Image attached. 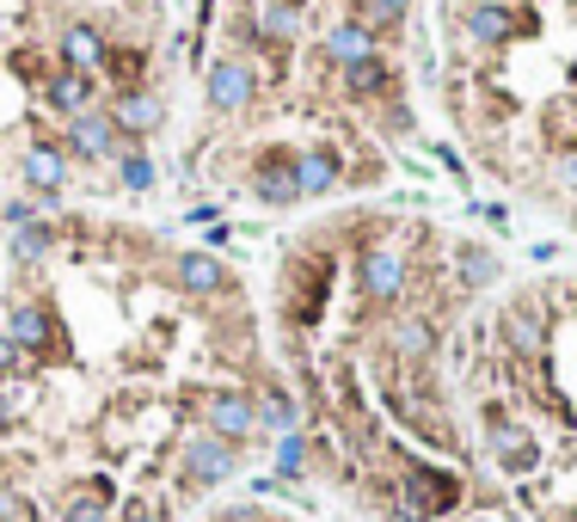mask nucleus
Instances as JSON below:
<instances>
[{
    "mask_svg": "<svg viewBox=\"0 0 577 522\" xmlns=\"http://www.w3.org/2000/svg\"><path fill=\"white\" fill-rule=\"evenodd\" d=\"M393 455V522H449L454 510L468 504V479L454 474V467H437V461H418V455H400V449L388 443Z\"/></svg>",
    "mask_w": 577,
    "mask_h": 522,
    "instance_id": "nucleus-1",
    "label": "nucleus"
},
{
    "mask_svg": "<svg viewBox=\"0 0 577 522\" xmlns=\"http://www.w3.org/2000/svg\"><path fill=\"white\" fill-rule=\"evenodd\" d=\"M412 283H418V264H412V246H400L393 234H369L357 246V295L374 314H400L412 302Z\"/></svg>",
    "mask_w": 577,
    "mask_h": 522,
    "instance_id": "nucleus-2",
    "label": "nucleus"
},
{
    "mask_svg": "<svg viewBox=\"0 0 577 522\" xmlns=\"http://www.w3.org/2000/svg\"><path fill=\"white\" fill-rule=\"evenodd\" d=\"M204 105L216 117H246L258 105V68H252L246 49H228L204 68Z\"/></svg>",
    "mask_w": 577,
    "mask_h": 522,
    "instance_id": "nucleus-3",
    "label": "nucleus"
},
{
    "mask_svg": "<svg viewBox=\"0 0 577 522\" xmlns=\"http://www.w3.org/2000/svg\"><path fill=\"white\" fill-rule=\"evenodd\" d=\"M240 474V449L209 436V430H191L178 443V491H209V486H228Z\"/></svg>",
    "mask_w": 577,
    "mask_h": 522,
    "instance_id": "nucleus-4",
    "label": "nucleus"
},
{
    "mask_svg": "<svg viewBox=\"0 0 577 522\" xmlns=\"http://www.w3.org/2000/svg\"><path fill=\"white\" fill-rule=\"evenodd\" d=\"M246 191L258 197V209H296V203H301L296 148H282V141H265V148L252 154V167H246Z\"/></svg>",
    "mask_w": 577,
    "mask_h": 522,
    "instance_id": "nucleus-5",
    "label": "nucleus"
},
{
    "mask_svg": "<svg viewBox=\"0 0 577 522\" xmlns=\"http://www.w3.org/2000/svg\"><path fill=\"white\" fill-rule=\"evenodd\" d=\"M534 19L510 0H461V37L473 49H510L516 37H529Z\"/></svg>",
    "mask_w": 577,
    "mask_h": 522,
    "instance_id": "nucleus-6",
    "label": "nucleus"
},
{
    "mask_svg": "<svg viewBox=\"0 0 577 522\" xmlns=\"http://www.w3.org/2000/svg\"><path fill=\"white\" fill-rule=\"evenodd\" d=\"M197 412H204V430L221 436V443L246 449L258 436V406H252V387H204L197 394Z\"/></svg>",
    "mask_w": 577,
    "mask_h": 522,
    "instance_id": "nucleus-7",
    "label": "nucleus"
},
{
    "mask_svg": "<svg viewBox=\"0 0 577 522\" xmlns=\"http://www.w3.org/2000/svg\"><path fill=\"white\" fill-rule=\"evenodd\" d=\"M0 332L25 351V363L62 356V326H56V314H49L44 295H13V307H7V326H0Z\"/></svg>",
    "mask_w": 577,
    "mask_h": 522,
    "instance_id": "nucleus-8",
    "label": "nucleus"
},
{
    "mask_svg": "<svg viewBox=\"0 0 577 522\" xmlns=\"http://www.w3.org/2000/svg\"><path fill=\"white\" fill-rule=\"evenodd\" d=\"M485 455L498 461L504 474H534L541 467V436H534V424L510 418L504 406H485Z\"/></svg>",
    "mask_w": 577,
    "mask_h": 522,
    "instance_id": "nucleus-9",
    "label": "nucleus"
},
{
    "mask_svg": "<svg viewBox=\"0 0 577 522\" xmlns=\"http://www.w3.org/2000/svg\"><path fill=\"white\" fill-rule=\"evenodd\" d=\"M166 276H172V290L191 295V302H234V271H228L216 252H204V246L172 252Z\"/></svg>",
    "mask_w": 577,
    "mask_h": 522,
    "instance_id": "nucleus-10",
    "label": "nucleus"
},
{
    "mask_svg": "<svg viewBox=\"0 0 577 522\" xmlns=\"http://www.w3.org/2000/svg\"><path fill=\"white\" fill-rule=\"evenodd\" d=\"M326 295H332V259L326 252H313V259H296L282 271V307H289V320L296 326H313L326 314Z\"/></svg>",
    "mask_w": 577,
    "mask_h": 522,
    "instance_id": "nucleus-11",
    "label": "nucleus"
},
{
    "mask_svg": "<svg viewBox=\"0 0 577 522\" xmlns=\"http://www.w3.org/2000/svg\"><path fill=\"white\" fill-rule=\"evenodd\" d=\"M381 344H388L393 363L424 368L430 356H437V344H442V326L430 320L424 307H400V314H388V332H381Z\"/></svg>",
    "mask_w": 577,
    "mask_h": 522,
    "instance_id": "nucleus-12",
    "label": "nucleus"
},
{
    "mask_svg": "<svg viewBox=\"0 0 577 522\" xmlns=\"http://www.w3.org/2000/svg\"><path fill=\"white\" fill-rule=\"evenodd\" d=\"M129 141L117 136V123L105 117V111H86V117H74L62 129V154L68 160H86V167H117V154H124Z\"/></svg>",
    "mask_w": 577,
    "mask_h": 522,
    "instance_id": "nucleus-13",
    "label": "nucleus"
},
{
    "mask_svg": "<svg viewBox=\"0 0 577 522\" xmlns=\"http://www.w3.org/2000/svg\"><path fill=\"white\" fill-rule=\"evenodd\" d=\"M105 117L117 123V136L124 141H148L166 123V99H160L154 87H129V92H105Z\"/></svg>",
    "mask_w": 577,
    "mask_h": 522,
    "instance_id": "nucleus-14",
    "label": "nucleus"
},
{
    "mask_svg": "<svg viewBox=\"0 0 577 522\" xmlns=\"http://www.w3.org/2000/svg\"><path fill=\"white\" fill-rule=\"evenodd\" d=\"M252 49H265V56H289L301 37V0H252Z\"/></svg>",
    "mask_w": 577,
    "mask_h": 522,
    "instance_id": "nucleus-15",
    "label": "nucleus"
},
{
    "mask_svg": "<svg viewBox=\"0 0 577 522\" xmlns=\"http://www.w3.org/2000/svg\"><path fill=\"white\" fill-rule=\"evenodd\" d=\"M44 105L56 111L62 123L86 117V111H105V80L99 75H74V68H56L44 80Z\"/></svg>",
    "mask_w": 577,
    "mask_h": 522,
    "instance_id": "nucleus-16",
    "label": "nucleus"
},
{
    "mask_svg": "<svg viewBox=\"0 0 577 522\" xmlns=\"http://www.w3.org/2000/svg\"><path fill=\"white\" fill-rule=\"evenodd\" d=\"M498 338L516 363H541L546 356V307L541 302H510L498 320Z\"/></svg>",
    "mask_w": 577,
    "mask_h": 522,
    "instance_id": "nucleus-17",
    "label": "nucleus"
},
{
    "mask_svg": "<svg viewBox=\"0 0 577 522\" xmlns=\"http://www.w3.org/2000/svg\"><path fill=\"white\" fill-rule=\"evenodd\" d=\"M68 172H74V160L62 154V141H32V148L19 154V179L32 184V197H44V203H56L62 197V184H68Z\"/></svg>",
    "mask_w": 577,
    "mask_h": 522,
    "instance_id": "nucleus-18",
    "label": "nucleus"
},
{
    "mask_svg": "<svg viewBox=\"0 0 577 522\" xmlns=\"http://www.w3.org/2000/svg\"><path fill=\"white\" fill-rule=\"evenodd\" d=\"M320 56L332 61V68H357V61H369V56H388L381 49V31L374 25H362V19H332L326 25V37H320Z\"/></svg>",
    "mask_w": 577,
    "mask_h": 522,
    "instance_id": "nucleus-19",
    "label": "nucleus"
},
{
    "mask_svg": "<svg viewBox=\"0 0 577 522\" xmlns=\"http://www.w3.org/2000/svg\"><path fill=\"white\" fill-rule=\"evenodd\" d=\"M56 56H62V68H74V75H105V61H111L105 25H93V19H74V25H62V37H56Z\"/></svg>",
    "mask_w": 577,
    "mask_h": 522,
    "instance_id": "nucleus-20",
    "label": "nucleus"
},
{
    "mask_svg": "<svg viewBox=\"0 0 577 522\" xmlns=\"http://www.w3.org/2000/svg\"><path fill=\"white\" fill-rule=\"evenodd\" d=\"M296 179H301V203L332 197L344 184V154L332 141H308V148H296Z\"/></svg>",
    "mask_w": 577,
    "mask_h": 522,
    "instance_id": "nucleus-21",
    "label": "nucleus"
},
{
    "mask_svg": "<svg viewBox=\"0 0 577 522\" xmlns=\"http://www.w3.org/2000/svg\"><path fill=\"white\" fill-rule=\"evenodd\" d=\"M393 92H400V68H393L388 56L338 68V99H350V105H374V99H393Z\"/></svg>",
    "mask_w": 577,
    "mask_h": 522,
    "instance_id": "nucleus-22",
    "label": "nucleus"
},
{
    "mask_svg": "<svg viewBox=\"0 0 577 522\" xmlns=\"http://www.w3.org/2000/svg\"><path fill=\"white\" fill-rule=\"evenodd\" d=\"M252 406H258V436H296L301 418H308L289 382H258L252 387Z\"/></svg>",
    "mask_w": 577,
    "mask_h": 522,
    "instance_id": "nucleus-23",
    "label": "nucleus"
},
{
    "mask_svg": "<svg viewBox=\"0 0 577 522\" xmlns=\"http://www.w3.org/2000/svg\"><path fill=\"white\" fill-rule=\"evenodd\" d=\"M454 276H461V295H485L504 276V264H498V252H492V246L454 240Z\"/></svg>",
    "mask_w": 577,
    "mask_h": 522,
    "instance_id": "nucleus-24",
    "label": "nucleus"
},
{
    "mask_svg": "<svg viewBox=\"0 0 577 522\" xmlns=\"http://www.w3.org/2000/svg\"><path fill=\"white\" fill-rule=\"evenodd\" d=\"M56 246H62V222H32V228L13 234V264L19 271H44L56 259Z\"/></svg>",
    "mask_w": 577,
    "mask_h": 522,
    "instance_id": "nucleus-25",
    "label": "nucleus"
},
{
    "mask_svg": "<svg viewBox=\"0 0 577 522\" xmlns=\"http://www.w3.org/2000/svg\"><path fill=\"white\" fill-rule=\"evenodd\" d=\"M111 498H117V491H111L105 474L86 479V486H74L62 498V522H111Z\"/></svg>",
    "mask_w": 577,
    "mask_h": 522,
    "instance_id": "nucleus-26",
    "label": "nucleus"
},
{
    "mask_svg": "<svg viewBox=\"0 0 577 522\" xmlns=\"http://www.w3.org/2000/svg\"><path fill=\"white\" fill-rule=\"evenodd\" d=\"M117 184H124L129 197H148V191H154V184H160V167H154V154H148V148H136V141H129V148L117 154Z\"/></svg>",
    "mask_w": 577,
    "mask_h": 522,
    "instance_id": "nucleus-27",
    "label": "nucleus"
},
{
    "mask_svg": "<svg viewBox=\"0 0 577 522\" xmlns=\"http://www.w3.org/2000/svg\"><path fill=\"white\" fill-rule=\"evenodd\" d=\"M412 7H418V0H357L350 19H362V25H374V31H400L412 19Z\"/></svg>",
    "mask_w": 577,
    "mask_h": 522,
    "instance_id": "nucleus-28",
    "label": "nucleus"
},
{
    "mask_svg": "<svg viewBox=\"0 0 577 522\" xmlns=\"http://www.w3.org/2000/svg\"><path fill=\"white\" fill-rule=\"evenodd\" d=\"M308 461H313V436L308 430L277 436V479H308Z\"/></svg>",
    "mask_w": 577,
    "mask_h": 522,
    "instance_id": "nucleus-29",
    "label": "nucleus"
},
{
    "mask_svg": "<svg viewBox=\"0 0 577 522\" xmlns=\"http://www.w3.org/2000/svg\"><path fill=\"white\" fill-rule=\"evenodd\" d=\"M0 222H7V228H32V222H44V203H37V197H7V203H0Z\"/></svg>",
    "mask_w": 577,
    "mask_h": 522,
    "instance_id": "nucleus-30",
    "label": "nucleus"
},
{
    "mask_svg": "<svg viewBox=\"0 0 577 522\" xmlns=\"http://www.w3.org/2000/svg\"><path fill=\"white\" fill-rule=\"evenodd\" d=\"M25 368H32V363H25V351L0 332V382H13V375H25Z\"/></svg>",
    "mask_w": 577,
    "mask_h": 522,
    "instance_id": "nucleus-31",
    "label": "nucleus"
},
{
    "mask_svg": "<svg viewBox=\"0 0 577 522\" xmlns=\"http://www.w3.org/2000/svg\"><path fill=\"white\" fill-rule=\"evenodd\" d=\"M117 522H166V504H154V498H129Z\"/></svg>",
    "mask_w": 577,
    "mask_h": 522,
    "instance_id": "nucleus-32",
    "label": "nucleus"
},
{
    "mask_svg": "<svg viewBox=\"0 0 577 522\" xmlns=\"http://www.w3.org/2000/svg\"><path fill=\"white\" fill-rule=\"evenodd\" d=\"M0 522H32V504L13 486H0Z\"/></svg>",
    "mask_w": 577,
    "mask_h": 522,
    "instance_id": "nucleus-33",
    "label": "nucleus"
},
{
    "mask_svg": "<svg viewBox=\"0 0 577 522\" xmlns=\"http://www.w3.org/2000/svg\"><path fill=\"white\" fill-rule=\"evenodd\" d=\"M553 172H559L565 184H577V136H572V141H559V148H553Z\"/></svg>",
    "mask_w": 577,
    "mask_h": 522,
    "instance_id": "nucleus-34",
    "label": "nucleus"
},
{
    "mask_svg": "<svg viewBox=\"0 0 577 522\" xmlns=\"http://www.w3.org/2000/svg\"><path fill=\"white\" fill-rule=\"evenodd\" d=\"M191 228H221V203H197L191 209Z\"/></svg>",
    "mask_w": 577,
    "mask_h": 522,
    "instance_id": "nucleus-35",
    "label": "nucleus"
}]
</instances>
